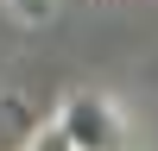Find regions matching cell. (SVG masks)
<instances>
[{
	"label": "cell",
	"instance_id": "7a4b0ae2",
	"mask_svg": "<svg viewBox=\"0 0 158 151\" xmlns=\"http://www.w3.org/2000/svg\"><path fill=\"white\" fill-rule=\"evenodd\" d=\"M25 151H70V145H63V132L51 126V132H38V145H25Z\"/></svg>",
	"mask_w": 158,
	"mask_h": 151
},
{
	"label": "cell",
	"instance_id": "6da1fadb",
	"mask_svg": "<svg viewBox=\"0 0 158 151\" xmlns=\"http://www.w3.org/2000/svg\"><path fill=\"white\" fill-rule=\"evenodd\" d=\"M57 132H63L70 151H120V120H114L108 101H95V95H76L70 107H63Z\"/></svg>",
	"mask_w": 158,
	"mask_h": 151
}]
</instances>
